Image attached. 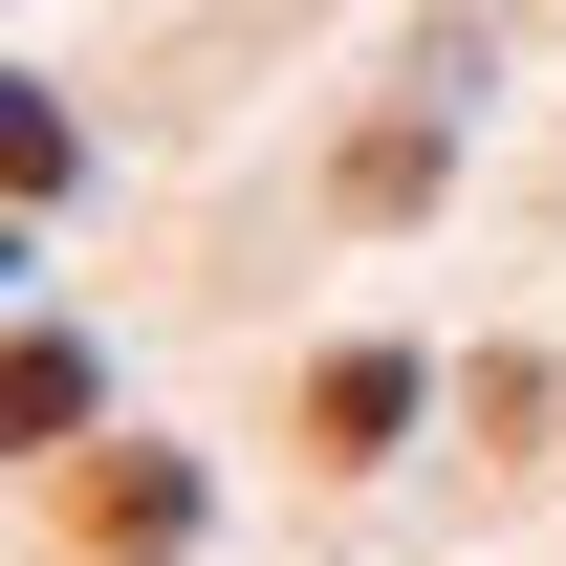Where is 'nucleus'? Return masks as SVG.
<instances>
[{
	"instance_id": "obj_1",
	"label": "nucleus",
	"mask_w": 566,
	"mask_h": 566,
	"mask_svg": "<svg viewBox=\"0 0 566 566\" xmlns=\"http://www.w3.org/2000/svg\"><path fill=\"white\" fill-rule=\"evenodd\" d=\"M87 545H109V566H175V545H197V480H175V458H109V480H87Z\"/></svg>"
},
{
	"instance_id": "obj_2",
	"label": "nucleus",
	"mask_w": 566,
	"mask_h": 566,
	"mask_svg": "<svg viewBox=\"0 0 566 566\" xmlns=\"http://www.w3.org/2000/svg\"><path fill=\"white\" fill-rule=\"evenodd\" d=\"M305 436H327V458H392V436H415V370H392V349H349L327 392H305Z\"/></svg>"
}]
</instances>
